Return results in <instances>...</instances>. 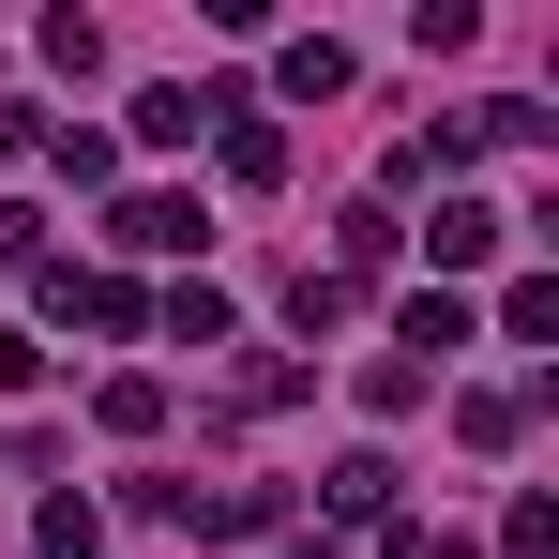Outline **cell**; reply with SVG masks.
<instances>
[{"label":"cell","mask_w":559,"mask_h":559,"mask_svg":"<svg viewBox=\"0 0 559 559\" xmlns=\"http://www.w3.org/2000/svg\"><path fill=\"white\" fill-rule=\"evenodd\" d=\"M499 559H559V499H545V484H530V499L499 514Z\"/></svg>","instance_id":"20"},{"label":"cell","mask_w":559,"mask_h":559,"mask_svg":"<svg viewBox=\"0 0 559 559\" xmlns=\"http://www.w3.org/2000/svg\"><path fill=\"white\" fill-rule=\"evenodd\" d=\"M348 393H364V424H408L439 378H424V364H348Z\"/></svg>","instance_id":"15"},{"label":"cell","mask_w":559,"mask_h":559,"mask_svg":"<svg viewBox=\"0 0 559 559\" xmlns=\"http://www.w3.org/2000/svg\"><path fill=\"white\" fill-rule=\"evenodd\" d=\"M106 242H121V258H197L212 212H197L182 182H136V197H106Z\"/></svg>","instance_id":"2"},{"label":"cell","mask_w":559,"mask_h":559,"mask_svg":"<svg viewBox=\"0 0 559 559\" xmlns=\"http://www.w3.org/2000/svg\"><path fill=\"white\" fill-rule=\"evenodd\" d=\"M499 242H514V227H499L484 197H439V212H424V258H439V287H454V273H484Z\"/></svg>","instance_id":"5"},{"label":"cell","mask_w":559,"mask_h":559,"mask_svg":"<svg viewBox=\"0 0 559 559\" xmlns=\"http://www.w3.org/2000/svg\"><path fill=\"white\" fill-rule=\"evenodd\" d=\"M152 318H167L182 348H227V333H242V302H227V287H212V273H182V287H167V302H152Z\"/></svg>","instance_id":"10"},{"label":"cell","mask_w":559,"mask_h":559,"mask_svg":"<svg viewBox=\"0 0 559 559\" xmlns=\"http://www.w3.org/2000/svg\"><path fill=\"white\" fill-rule=\"evenodd\" d=\"M92 424H106V439H167V378H136V364H121V378L92 393Z\"/></svg>","instance_id":"11"},{"label":"cell","mask_w":559,"mask_h":559,"mask_svg":"<svg viewBox=\"0 0 559 559\" xmlns=\"http://www.w3.org/2000/svg\"><path fill=\"white\" fill-rule=\"evenodd\" d=\"M499 333H514V348H559V273H514V287H499Z\"/></svg>","instance_id":"13"},{"label":"cell","mask_w":559,"mask_h":559,"mask_svg":"<svg viewBox=\"0 0 559 559\" xmlns=\"http://www.w3.org/2000/svg\"><path fill=\"white\" fill-rule=\"evenodd\" d=\"M530 408H545V393H499V378H484V393H454V439H468V454H514Z\"/></svg>","instance_id":"9"},{"label":"cell","mask_w":559,"mask_h":559,"mask_svg":"<svg viewBox=\"0 0 559 559\" xmlns=\"http://www.w3.org/2000/svg\"><path fill=\"white\" fill-rule=\"evenodd\" d=\"M0 273H46V212L31 197H0Z\"/></svg>","instance_id":"21"},{"label":"cell","mask_w":559,"mask_h":559,"mask_svg":"<svg viewBox=\"0 0 559 559\" xmlns=\"http://www.w3.org/2000/svg\"><path fill=\"white\" fill-rule=\"evenodd\" d=\"M408 559H484V545H454V530H439V545H408Z\"/></svg>","instance_id":"23"},{"label":"cell","mask_w":559,"mask_h":559,"mask_svg":"<svg viewBox=\"0 0 559 559\" xmlns=\"http://www.w3.org/2000/svg\"><path fill=\"white\" fill-rule=\"evenodd\" d=\"M46 167H61L76 197H121V152H106L92 121H46Z\"/></svg>","instance_id":"12"},{"label":"cell","mask_w":559,"mask_h":559,"mask_svg":"<svg viewBox=\"0 0 559 559\" xmlns=\"http://www.w3.org/2000/svg\"><path fill=\"white\" fill-rule=\"evenodd\" d=\"M31 302H46V318H76V333H106V348H121V333H152V287H136V273H76V258H46Z\"/></svg>","instance_id":"1"},{"label":"cell","mask_w":559,"mask_h":559,"mask_svg":"<svg viewBox=\"0 0 559 559\" xmlns=\"http://www.w3.org/2000/svg\"><path fill=\"white\" fill-rule=\"evenodd\" d=\"M136 152H197V92H136Z\"/></svg>","instance_id":"19"},{"label":"cell","mask_w":559,"mask_h":559,"mask_svg":"<svg viewBox=\"0 0 559 559\" xmlns=\"http://www.w3.org/2000/svg\"><path fill=\"white\" fill-rule=\"evenodd\" d=\"M31 378H46V348H31V333L0 318V393H31Z\"/></svg>","instance_id":"22"},{"label":"cell","mask_w":559,"mask_h":559,"mask_svg":"<svg viewBox=\"0 0 559 559\" xmlns=\"http://www.w3.org/2000/svg\"><path fill=\"white\" fill-rule=\"evenodd\" d=\"M212 152H227V182H242V197L287 182V121H258V106H242V121H212Z\"/></svg>","instance_id":"8"},{"label":"cell","mask_w":559,"mask_h":559,"mask_svg":"<svg viewBox=\"0 0 559 559\" xmlns=\"http://www.w3.org/2000/svg\"><path fill=\"white\" fill-rule=\"evenodd\" d=\"M227 393H242V408H302V393H318V364H287V348H242V378H227Z\"/></svg>","instance_id":"14"},{"label":"cell","mask_w":559,"mask_h":559,"mask_svg":"<svg viewBox=\"0 0 559 559\" xmlns=\"http://www.w3.org/2000/svg\"><path fill=\"white\" fill-rule=\"evenodd\" d=\"M287 318H302V333H348V318H364V287H348V273H302V287H287Z\"/></svg>","instance_id":"18"},{"label":"cell","mask_w":559,"mask_h":559,"mask_svg":"<svg viewBox=\"0 0 559 559\" xmlns=\"http://www.w3.org/2000/svg\"><path fill=\"white\" fill-rule=\"evenodd\" d=\"M468 333H484V318H468V287H408V302H393V364H454Z\"/></svg>","instance_id":"4"},{"label":"cell","mask_w":559,"mask_h":559,"mask_svg":"<svg viewBox=\"0 0 559 559\" xmlns=\"http://www.w3.org/2000/svg\"><path fill=\"white\" fill-rule=\"evenodd\" d=\"M393 484H408V468L378 454V439H364V454H333V468H318V499H333V545H348V530H408V499H393Z\"/></svg>","instance_id":"3"},{"label":"cell","mask_w":559,"mask_h":559,"mask_svg":"<svg viewBox=\"0 0 559 559\" xmlns=\"http://www.w3.org/2000/svg\"><path fill=\"white\" fill-rule=\"evenodd\" d=\"M31 46H46V76H76V92H92V76H106V31H92V15H46Z\"/></svg>","instance_id":"16"},{"label":"cell","mask_w":559,"mask_h":559,"mask_svg":"<svg viewBox=\"0 0 559 559\" xmlns=\"http://www.w3.org/2000/svg\"><path fill=\"white\" fill-rule=\"evenodd\" d=\"M348 76H364V61H348L333 31H287V46H273V92H287V106H333Z\"/></svg>","instance_id":"7"},{"label":"cell","mask_w":559,"mask_h":559,"mask_svg":"<svg viewBox=\"0 0 559 559\" xmlns=\"http://www.w3.org/2000/svg\"><path fill=\"white\" fill-rule=\"evenodd\" d=\"M31 545H46V559H106V514H92V499H46Z\"/></svg>","instance_id":"17"},{"label":"cell","mask_w":559,"mask_h":559,"mask_svg":"<svg viewBox=\"0 0 559 559\" xmlns=\"http://www.w3.org/2000/svg\"><path fill=\"white\" fill-rule=\"evenodd\" d=\"M393 258H408V227H393V197H348V212H333V273H348V287H378Z\"/></svg>","instance_id":"6"}]
</instances>
